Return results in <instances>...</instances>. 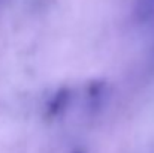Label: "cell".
Returning a JSON list of instances; mask_svg holds the SVG:
<instances>
[{
  "label": "cell",
  "instance_id": "cell-3",
  "mask_svg": "<svg viewBox=\"0 0 154 153\" xmlns=\"http://www.w3.org/2000/svg\"><path fill=\"white\" fill-rule=\"evenodd\" d=\"M102 89H103V83H91L90 87H88V95H90V98H97V96H100Z\"/></svg>",
  "mask_w": 154,
  "mask_h": 153
},
{
  "label": "cell",
  "instance_id": "cell-1",
  "mask_svg": "<svg viewBox=\"0 0 154 153\" xmlns=\"http://www.w3.org/2000/svg\"><path fill=\"white\" fill-rule=\"evenodd\" d=\"M69 96H70V93H69L67 89H60V90L52 96L51 101L48 102L47 116H48V117H55V116H58V114L64 110V107L67 105Z\"/></svg>",
  "mask_w": 154,
  "mask_h": 153
},
{
  "label": "cell",
  "instance_id": "cell-4",
  "mask_svg": "<svg viewBox=\"0 0 154 153\" xmlns=\"http://www.w3.org/2000/svg\"><path fill=\"white\" fill-rule=\"evenodd\" d=\"M76 153H79V152H76Z\"/></svg>",
  "mask_w": 154,
  "mask_h": 153
},
{
  "label": "cell",
  "instance_id": "cell-2",
  "mask_svg": "<svg viewBox=\"0 0 154 153\" xmlns=\"http://www.w3.org/2000/svg\"><path fill=\"white\" fill-rule=\"evenodd\" d=\"M133 15L138 23H147L154 17V0H135Z\"/></svg>",
  "mask_w": 154,
  "mask_h": 153
}]
</instances>
